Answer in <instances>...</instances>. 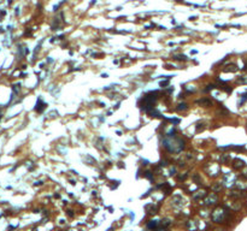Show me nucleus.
I'll return each instance as SVG.
<instances>
[{
	"label": "nucleus",
	"instance_id": "1",
	"mask_svg": "<svg viewBox=\"0 0 247 231\" xmlns=\"http://www.w3.org/2000/svg\"><path fill=\"white\" fill-rule=\"evenodd\" d=\"M227 217H228V213L226 212L224 208H218L212 213V220L215 223H223L227 219Z\"/></svg>",
	"mask_w": 247,
	"mask_h": 231
},
{
	"label": "nucleus",
	"instance_id": "2",
	"mask_svg": "<svg viewBox=\"0 0 247 231\" xmlns=\"http://www.w3.org/2000/svg\"><path fill=\"white\" fill-rule=\"evenodd\" d=\"M45 107H46V104H45V102L41 100V98H39V99H37V102H36V106H35V111L42 112V111L45 110Z\"/></svg>",
	"mask_w": 247,
	"mask_h": 231
},
{
	"label": "nucleus",
	"instance_id": "3",
	"mask_svg": "<svg viewBox=\"0 0 247 231\" xmlns=\"http://www.w3.org/2000/svg\"><path fill=\"white\" fill-rule=\"evenodd\" d=\"M205 202H206V205H207V206H211V205H215V203L217 202V195H215V194H212V195H210V196L207 197V200H206Z\"/></svg>",
	"mask_w": 247,
	"mask_h": 231
},
{
	"label": "nucleus",
	"instance_id": "4",
	"mask_svg": "<svg viewBox=\"0 0 247 231\" xmlns=\"http://www.w3.org/2000/svg\"><path fill=\"white\" fill-rule=\"evenodd\" d=\"M146 211H147V213H150V214H154V213H157V207L154 206V205H146Z\"/></svg>",
	"mask_w": 247,
	"mask_h": 231
},
{
	"label": "nucleus",
	"instance_id": "5",
	"mask_svg": "<svg viewBox=\"0 0 247 231\" xmlns=\"http://www.w3.org/2000/svg\"><path fill=\"white\" fill-rule=\"evenodd\" d=\"M147 227L151 229V230H153V231H155L157 229H158V221H157V220H151L147 224Z\"/></svg>",
	"mask_w": 247,
	"mask_h": 231
},
{
	"label": "nucleus",
	"instance_id": "6",
	"mask_svg": "<svg viewBox=\"0 0 247 231\" xmlns=\"http://www.w3.org/2000/svg\"><path fill=\"white\" fill-rule=\"evenodd\" d=\"M196 104L203 105V106H210V105H212V101L209 99H200L199 101H196Z\"/></svg>",
	"mask_w": 247,
	"mask_h": 231
},
{
	"label": "nucleus",
	"instance_id": "7",
	"mask_svg": "<svg viewBox=\"0 0 247 231\" xmlns=\"http://www.w3.org/2000/svg\"><path fill=\"white\" fill-rule=\"evenodd\" d=\"M245 165V163L242 160H240V159H235L234 160V167H236V169H240V167H242Z\"/></svg>",
	"mask_w": 247,
	"mask_h": 231
},
{
	"label": "nucleus",
	"instance_id": "8",
	"mask_svg": "<svg viewBox=\"0 0 247 231\" xmlns=\"http://www.w3.org/2000/svg\"><path fill=\"white\" fill-rule=\"evenodd\" d=\"M198 194H194L193 195V199H195V200H199V199H201V197H204L206 194H205V192H196Z\"/></svg>",
	"mask_w": 247,
	"mask_h": 231
},
{
	"label": "nucleus",
	"instance_id": "9",
	"mask_svg": "<svg viewBox=\"0 0 247 231\" xmlns=\"http://www.w3.org/2000/svg\"><path fill=\"white\" fill-rule=\"evenodd\" d=\"M187 227H188L189 230H192V231H194V230L196 229V225H195V221H188V223H187Z\"/></svg>",
	"mask_w": 247,
	"mask_h": 231
},
{
	"label": "nucleus",
	"instance_id": "10",
	"mask_svg": "<svg viewBox=\"0 0 247 231\" xmlns=\"http://www.w3.org/2000/svg\"><path fill=\"white\" fill-rule=\"evenodd\" d=\"M161 224H162V227L164 229V227H168L171 223H170V220H169V219H164V220H162V223H161Z\"/></svg>",
	"mask_w": 247,
	"mask_h": 231
},
{
	"label": "nucleus",
	"instance_id": "11",
	"mask_svg": "<svg viewBox=\"0 0 247 231\" xmlns=\"http://www.w3.org/2000/svg\"><path fill=\"white\" fill-rule=\"evenodd\" d=\"M187 108H188L187 104H180V105H178V107H177V110H178V111H186Z\"/></svg>",
	"mask_w": 247,
	"mask_h": 231
},
{
	"label": "nucleus",
	"instance_id": "12",
	"mask_svg": "<svg viewBox=\"0 0 247 231\" xmlns=\"http://www.w3.org/2000/svg\"><path fill=\"white\" fill-rule=\"evenodd\" d=\"M239 83L241 84H247V76H242L239 78Z\"/></svg>",
	"mask_w": 247,
	"mask_h": 231
},
{
	"label": "nucleus",
	"instance_id": "13",
	"mask_svg": "<svg viewBox=\"0 0 247 231\" xmlns=\"http://www.w3.org/2000/svg\"><path fill=\"white\" fill-rule=\"evenodd\" d=\"M144 176H145V177H147V178H150V179H152V177H153V173H152L151 171H146Z\"/></svg>",
	"mask_w": 247,
	"mask_h": 231
},
{
	"label": "nucleus",
	"instance_id": "14",
	"mask_svg": "<svg viewBox=\"0 0 247 231\" xmlns=\"http://www.w3.org/2000/svg\"><path fill=\"white\" fill-rule=\"evenodd\" d=\"M19 87H21L19 84H15V86H13V88H12V89H13V93H15V94L19 91Z\"/></svg>",
	"mask_w": 247,
	"mask_h": 231
},
{
	"label": "nucleus",
	"instance_id": "15",
	"mask_svg": "<svg viewBox=\"0 0 247 231\" xmlns=\"http://www.w3.org/2000/svg\"><path fill=\"white\" fill-rule=\"evenodd\" d=\"M193 179H194V181H195L198 184L200 183V178H199V176H198V175H194V176H193Z\"/></svg>",
	"mask_w": 247,
	"mask_h": 231
},
{
	"label": "nucleus",
	"instance_id": "16",
	"mask_svg": "<svg viewBox=\"0 0 247 231\" xmlns=\"http://www.w3.org/2000/svg\"><path fill=\"white\" fill-rule=\"evenodd\" d=\"M168 84H169V81H162V82H161V86L164 87V88H165V86H168Z\"/></svg>",
	"mask_w": 247,
	"mask_h": 231
},
{
	"label": "nucleus",
	"instance_id": "17",
	"mask_svg": "<svg viewBox=\"0 0 247 231\" xmlns=\"http://www.w3.org/2000/svg\"><path fill=\"white\" fill-rule=\"evenodd\" d=\"M175 172H176V169H175V167L170 170V175H175Z\"/></svg>",
	"mask_w": 247,
	"mask_h": 231
}]
</instances>
